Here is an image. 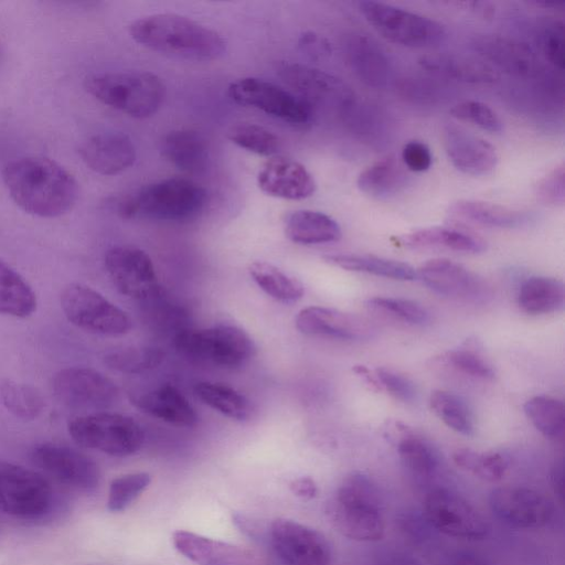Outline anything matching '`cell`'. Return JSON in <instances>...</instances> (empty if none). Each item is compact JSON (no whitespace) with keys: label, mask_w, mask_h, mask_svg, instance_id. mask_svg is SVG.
I'll return each mask as SVG.
<instances>
[{"label":"cell","mask_w":565,"mask_h":565,"mask_svg":"<svg viewBox=\"0 0 565 565\" xmlns=\"http://www.w3.org/2000/svg\"><path fill=\"white\" fill-rule=\"evenodd\" d=\"M105 268L117 290L126 297L141 300L159 289L150 256L135 246H115L105 255Z\"/></svg>","instance_id":"cell-16"},{"label":"cell","mask_w":565,"mask_h":565,"mask_svg":"<svg viewBox=\"0 0 565 565\" xmlns=\"http://www.w3.org/2000/svg\"><path fill=\"white\" fill-rule=\"evenodd\" d=\"M377 565H422L417 558L405 552H391L384 555Z\"/></svg>","instance_id":"cell-58"},{"label":"cell","mask_w":565,"mask_h":565,"mask_svg":"<svg viewBox=\"0 0 565 565\" xmlns=\"http://www.w3.org/2000/svg\"><path fill=\"white\" fill-rule=\"evenodd\" d=\"M418 64L428 72L466 84H492L500 78L499 71L480 57L434 53L420 56Z\"/></svg>","instance_id":"cell-29"},{"label":"cell","mask_w":565,"mask_h":565,"mask_svg":"<svg viewBox=\"0 0 565 565\" xmlns=\"http://www.w3.org/2000/svg\"><path fill=\"white\" fill-rule=\"evenodd\" d=\"M4 186L24 212L40 217L67 213L78 198L75 178L60 163L45 157H22L2 170Z\"/></svg>","instance_id":"cell-1"},{"label":"cell","mask_w":565,"mask_h":565,"mask_svg":"<svg viewBox=\"0 0 565 565\" xmlns=\"http://www.w3.org/2000/svg\"><path fill=\"white\" fill-rule=\"evenodd\" d=\"M537 201L548 206H563L565 202V166L559 163L535 185Z\"/></svg>","instance_id":"cell-50"},{"label":"cell","mask_w":565,"mask_h":565,"mask_svg":"<svg viewBox=\"0 0 565 565\" xmlns=\"http://www.w3.org/2000/svg\"><path fill=\"white\" fill-rule=\"evenodd\" d=\"M36 309L31 286L15 270L0 260V313L26 318Z\"/></svg>","instance_id":"cell-37"},{"label":"cell","mask_w":565,"mask_h":565,"mask_svg":"<svg viewBox=\"0 0 565 565\" xmlns=\"http://www.w3.org/2000/svg\"><path fill=\"white\" fill-rule=\"evenodd\" d=\"M565 287L563 281L552 277H530L521 285L518 305L529 315H545L564 307Z\"/></svg>","instance_id":"cell-36"},{"label":"cell","mask_w":565,"mask_h":565,"mask_svg":"<svg viewBox=\"0 0 565 565\" xmlns=\"http://www.w3.org/2000/svg\"><path fill=\"white\" fill-rule=\"evenodd\" d=\"M148 472H131L111 480L108 490L107 509L111 512L126 510L150 484Z\"/></svg>","instance_id":"cell-47"},{"label":"cell","mask_w":565,"mask_h":565,"mask_svg":"<svg viewBox=\"0 0 565 565\" xmlns=\"http://www.w3.org/2000/svg\"><path fill=\"white\" fill-rule=\"evenodd\" d=\"M248 271L257 286L271 298L282 302L299 300L303 294V285L267 262H253Z\"/></svg>","instance_id":"cell-38"},{"label":"cell","mask_w":565,"mask_h":565,"mask_svg":"<svg viewBox=\"0 0 565 565\" xmlns=\"http://www.w3.org/2000/svg\"><path fill=\"white\" fill-rule=\"evenodd\" d=\"M323 260L349 271L366 273L390 279L412 281L416 269L407 263L365 254H329Z\"/></svg>","instance_id":"cell-35"},{"label":"cell","mask_w":565,"mask_h":565,"mask_svg":"<svg viewBox=\"0 0 565 565\" xmlns=\"http://www.w3.org/2000/svg\"><path fill=\"white\" fill-rule=\"evenodd\" d=\"M61 307L72 324L90 333L118 337L131 328V320L122 309L85 285L65 287Z\"/></svg>","instance_id":"cell-9"},{"label":"cell","mask_w":565,"mask_h":565,"mask_svg":"<svg viewBox=\"0 0 565 565\" xmlns=\"http://www.w3.org/2000/svg\"><path fill=\"white\" fill-rule=\"evenodd\" d=\"M447 214L460 223L488 228L515 230L535 222V215L529 211L479 200H457L449 204Z\"/></svg>","instance_id":"cell-25"},{"label":"cell","mask_w":565,"mask_h":565,"mask_svg":"<svg viewBox=\"0 0 565 565\" xmlns=\"http://www.w3.org/2000/svg\"><path fill=\"white\" fill-rule=\"evenodd\" d=\"M257 184L264 193L285 200H303L316 191L315 179L306 167L285 157L269 159L258 172Z\"/></svg>","instance_id":"cell-24"},{"label":"cell","mask_w":565,"mask_h":565,"mask_svg":"<svg viewBox=\"0 0 565 565\" xmlns=\"http://www.w3.org/2000/svg\"><path fill=\"white\" fill-rule=\"evenodd\" d=\"M374 373L381 392L384 391L404 403L416 398V387L407 376L386 367H377Z\"/></svg>","instance_id":"cell-51"},{"label":"cell","mask_w":565,"mask_h":565,"mask_svg":"<svg viewBox=\"0 0 565 565\" xmlns=\"http://www.w3.org/2000/svg\"><path fill=\"white\" fill-rule=\"evenodd\" d=\"M84 163L102 175H115L136 161V148L130 137L121 131H106L88 137L79 147Z\"/></svg>","instance_id":"cell-23"},{"label":"cell","mask_w":565,"mask_h":565,"mask_svg":"<svg viewBox=\"0 0 565 565\" xmlns=\"http://www.w3.org/2000/svg\"><path fill=\"white\" fill-rule=\"evenodd\" d=\"M32 459L38 467L66 486L92 491L99 484L97 463L71 447L44 443L34 448Z\"/></svg>","instance_id":"cell-17"},{"label":"cell","mask_w":565,"mask_h":565,"mask_svg":"<svg viewBox=\"0 0 565 565\" xmlns=\"http://www.w3.org/2000/svg\"><path fill=\"white\" fill-rule=\"evenodd\" d=\"M164 352L153 347H129L107 353L104 362L108 367L126 373L140 374L162 363Z\"/></svg>","instance_id":"cell-44"},{"label":"cell","mask_w":565,"mask_h":565,"mask_svg":"<svg viewBox=\"0 0 565 565\" xmlns=\"http://www.w3.org/2000/svg\"><path fill=\"white\" fill-rule=\"evenodd\" d=\"M353 372L374 392H381L374 370L365 365H354Z\"/></svg>","instance_id":"cell-60"},{"label":"cell","mask_w":565,"mask_h":565,"mask_svg":"<svg viewBox=\"0 0 565 565\" xmlns=\"http://www.w3.org/2000/svg\"><path fill=\"white\" fill-rule=\"evenodd\" d=\"M408 175L393 157L382 159L364 169L356 179L359 190L366 195L386 200L404 190Z\"/></svg>","instance_id":"cell-34"},{"label":"cell","mask_w":565,"mask_h":565,"mask_svg":"<svg viewBox=\"0 0 565 565\" xmlns=\"http://www.w3.org/2000/svg\"><path fill=\"white\" fill-rule=\"evenodd\" d=\"M296 328L306 335L356 341L372 337L374 329L364 318L337 309L310 306L296 317Z\"/></svg>","instance_id":"cell-22"},{"label":"cell","mask_w":565,"mask_h":565,"mask_svg":"<svg viewBox=\"0 0 565 565\" xmlns=\"http://www.w3.org/2000/svg\"><path fill=\"white\" fill-rule=\"evenodd\" d=\"M402 160L408 170L424 172L430 168L433 157L429 147L425 142L412 140L403 147Z\"/></svg>","instance_id":"cell-53"},{"label":"cell","mask_w":565,"mask_h":565,"mask_svg":"<svg viewBox=\"0 0 565 565\" xmlns=\"http://www.w3.org/2000/svg\"><path fill=\"white\" fill-rule=\"evenodd\" d=\"M370 311L408 324L424 326L429 322V312L418 302L393 297H372L366 300Z\"/></svg>","instance_id":"cell-45"},{"label":"cell","mask_w":565,"mask_h":565,"mask_svg":"<svg viewBox=\"0 0 565 565\" xmlns=\"http://www.w3.org/2000/svg\"><path fill=\"white\" fill-rule=\"evenodd\" d=\"M194 393L204 404L231 419L242 422L252 415L249 401L228 385L199 382L194 386Z\"/></svg>","instance_id":"cell-39"},{"label":"cell","mask_w":565,"mask_h":565,"mask_svg":"<svg viewBox=\"0 0 565 565\" xmlns=\"http://www.w3.org/2000/svg\"><path fill=\"white\" fill-rule=\"evenodd\" d=\"M551 482L554 492L558 500L563 502L564 499V466L563 462H556L551 472Z\"/></svg>","instance_id":"cell-59"},{"label":"cell","mask_w":565,"mask_h":565,"mask_svg":"<svg viewBox=\"0 0 565 565\" xmlns=\"http://www.w3.org/2000/svg\"><path fill=\"white\" fill-rule=\"evenodd\" d=\"M278 74L312 107L317 104L341 107L352 100L350 87L339 77L323 71L284 62L278 67Z\"/></svg>","instance_id":"cell-18"},{"label":"cell","mask_w":565,"mask_h":565,"mask_svg":"<svg viewBox=\"0 0 565 565\" xmlns=\"http://www.w3.org/2000/svg\"><path fill=\"white\" fill-rule=\"evenodd\" d=\"M407 248H441L460 253L480 254L487 250V242L470 232L457 227L433 226L413 231L397 238Z\"/></svg>","instance_id":"cell-31"},{"label":"cell","mask_w":565,"mask_h":565,"mask_svg":"<svg viewBox=\"0 0 565 565\" xmlns=\"http://www.w3.org/2000/svg\"><path fill=\"white\" fill-rule=\"evenodd\" d=\"M174 345L188 358L223 367L244 364L256 351L252 338L232 324L183 330L175 335Z\"/></svg>","instance_id":"cell-8"},{"label":"cell","mask_w":565,"mask_h":565,"mask_svg":"<svg viewBox=\"0 0 565 565\" xmlns=\"http://www.w3.org/2000/svg\"><path fill=\"white\" fill-rule=\"evenodd\" d=\"M131 403L142 412L179 427H193L199 419L188 398L171 384L132 396Z\"/></svg>","instance_id":"cell-28"},{"label":"cell","mask_w":565,"mask_h":565,"mask_svg":"<svg viewBox=\"0 0 565 565\" xmlns=\"http://www.w3.org/2000/svg\"><path fill=\"white\" fill-rule=\"evenodd\" d=\"M0 399L8 412L23 420L38 418L45 407L44 398L35 387L12 381L0 384Z\"/></svg>","instance_id":"cell-42"},{"label":"cell","mask_w":565,"mask_h":565,"mask_svg":"<svg viewBox=\"0 0 565 565\" xmlns=\"http://www.w3.org/2000/svg\"><path fill=\"white\" fill-rule=\"evenodd\" d=\"M2 56H3V52H2V47L0 45V63L2 62Z\"/></svg>","instance_id":"cell-61"},{"label":"cell","mask_w":565,"mask_h":565,"mask_svg":"<svg viewBox=\"0 0 565 565\" xmlns=\"http://www.w3.org/2000/svg\"><path fill=\"white\" fill-rule=\"evenodd\" d=\"M429 405L435 415L450 429L465 436L473 434L475 424L471 409L458 395L436 390L430 394Z\"/></svg>","instance_id":"cell-41"},{"label":"cell","mask_w":565,"mask_h":565,"mask_svg":"<svg viewBox=\"0 0 565 565\" xmlns=\"http://www.w3.org/2000/svg\"><path fill=\"white\" fill-rule=\"evenodd\" d=\"M492 513L514 529H539L554 516L553 502L543 493L525 487H501L489 494Z\"/></svg>","instance_id":"cell-15"},{"label":"cell","mask_w":565,"mask_h":565,"mask_svg":"<svg viewBox=\"0 0 565 565\" xmlns=\"http://www.w3.org/2000/svg\"><path fill=\"white\" fill-rule=\"evenodd\" d=\"M86 92L104 105L129 117L143 119L161 107L166 86L151 72H105L85 79Z\"/></svg>","instance_id":"cell-5"},{"label":"cell","mask_w":565,"mask_h":565,"mask_svg":"<svg viewBox=\"0 0 565 565\" xmlns=\"http://www.w3.org/2000/svg\"><path fill=\"white\" fill-rule=\"evenodd\" d=\"M52 501V488L39 472L0 461V510L21 518L45 513Z\"/></svg>","instance_id":"cell-11"},{"label":"cell","mask_w":565,"mask_h":565,"mask_svg":"<svg viewBox=\"0 0 565 565\" xmlns=\"http://www.w3.org/2000/svg\"><path fill=\"white\" fill-rule=\"evenodd\" d=\"M285 234L300 245H316L337 242L342 232L339 223L326 213L312 210H297L286 215Z\"/></svg>","instance_id":"cell-32"},{"label":"cell","mask_w":565,"mask_h":565,"mask_svg":"<svg viewBox=\"0 0 565 565\" xmlns=\"http://www.w3.org/2000/svg\"><path fill=\"white\" fill-rule=\"evenodd\" d=\"M172 543L180 554L198 565H244L250 557L239 546L184 530L173 532Z\"/></svg>","instance_id":"cell-26"},{"label":"cell","mask_w":565,"mask_h":565,"mask_svg":"<svg viewBox=\"0 0 565 565\" xmlns=\"http://www.w3.org/2000/svg\"><path fill=\"white\" fill-rule=\"evenodd\" d=\"M129 34L138 44L188 61H213L226 51L216 31L177 13H154L135 20Z\"/></svg>","instance_id":"cell-2"},{"label":"cell","mask_w":565,"mask_h":565,"mask_svg":"<svg viewBox=\"0 0 565 565\" xmlns=\"http://www.w3.org/2000/svg\"><path fill=\"white\" fill-rule=\"evenodd\" d=\"M524 413L533 426L546 438L559 439L565 431V407L562 401L540 395L527 399Z\"/></svg>","instance_id":"cell-40"},{"label":"cell","mask_w":565,"mask_h":565,"mask_svg":"<svg viewBox=\"0 0 565 565\" xmlns=\"http://www.w3.org/2000/svg\"><path fill=\"white\" fill-rule=\"evenodd\" d=\"M439 360L452 371L465 376L482 381L494 379L492 366L477 351L469 348L447 351Z\"/></svg>","instance_id":"cell-48"},{"label":"cell","mask_w":565,"mask_h":565,"mask_svg":"<svg viewBox=\"0 0 565 565\" xmlns=\"http://www.w3.org/2000/svg\"><path fill=\"white\" fill-rule=\"evenodd\" d=\"M452 460L459 468L491 482L501 480L510 463L509 458L501 452H479L468 448L457 449Z\"/></svg>","instance_id":"cell-43"},{"label":"cell","mask_w":565,"mask_h":565,"mask_svg":"<svg viewBox=\"0 0 565 565\" xmlns=\"http://www.w3.org/2000/svg\"><path fill=\"white\" fill-rule=\"evenodd\" d=\"M443 145L452 166L462 173L481 177L490 174L497 167L495 148L461 126L446 124L443 127Z\"/></svg>","instance_id":"cell-20"},{"label":"cell","mask_w":565,"mask_h":565,"mask_svg":"<svg viewBox=\"0 0 565 565\" xmlns=\"http://www.w3.org/2000/svg\"><path fill=\"white\" fill-rule=\"evenodd\" d=\"M269 533L273 548L285 565H330V544L319 531L278 518L273 521Z\"/></svg>","instance_id":"cell-14"},{"label":"cell","mask_w":565,"mask_h":565,"mask_svg":"<svg viewBox=\"0 0 565 565\" xmlns=\"http://www.w3.org/2000/svg\"><path fill=\"white\" fill-rule=\"evenodd\" d=\"M298 45L303 54L315 61L327 60L332 53L330 42L324 36L312 31L302 33Z\"/></svg>","instance_id":"cell-54"},{"label":"cell","mask_w":565,"mask_h":565,"mask_svg":"<svg viewBox=\"0 0 565 565\" xmlns=\"http://www.w3.org/2000/svg\"><path fill=\"white\" fill-rule=\"evenodd\" d=\"M446 565H493L487 557L471 551H456L451 553Z\"/></svg>","instance_id":"cell-56"},{"label":"cell","mask_w":565,"mask_h":565,"mask_svg":"<svg viewBox=\"0 0 565 565\" xmlns=\"http://www.w3.org/2000/svg\"><path fill=\"white\" fill-rule=\"evenodd\" d=\"M291 492L303 500H311L318 494V487L310 477H299L289 483Z\"/></svg>","instance_id":"cell-55"},{"label":"cell","mask_w":565,"mask_h":565,"mask_svg":"<svg viewBox=\"0 0 565 565\" xmlns=\"http://www.w3.org/2000/svg\"><path fill=\"white\" fill-rule=\"evenodd\" d=\"M541 46L546 58L559 70L564 68V29L563 23L553 21L545 25L541 34Z\"/></svg>","instance_id":"cell-52"},{"label":"cell","mask_w":565,"mask_h":565,"mask_svg":"<svg viewBox=\"0 0 565 565\" xmlns=\"http://www.w3.org/2000/svg\"><path fill=\"white\" fill-rule=\"evenodd\" d=\"M385 435L395 440L404 468L418 480H429L439 469V458L426 440L398 420L386 423Z\"/></svg>","instance_id":"cell-27"},{"label":"cell","mask_w":565,"mask_h":565,"mask_svg":"<svg viewBox=\"0 0 565 565\" xmlns=\"http://www.w3.org/2000/svg\"><path fill=\"white\" fill-rule=\"evenodd\" d=\"M161 153L175 168L190 174L204 172L210 160L206 139L192 129H177L167 134L161 142Z\"/></svg>","instance_id":"cell-30"},{"label":"cell","mask_w":565,"mask_h":565,"mask_svg":"<svg viewBox=\"0 0 565 565\" xmlns=\"http://www.w3.org/2000/svg\"><path fill=\"white\" fill-rule=\"evenodd\" d=\"M403 529L407 531V533L413 537V540H423V537L427 536V529L431 527L427 522L426 518L423 516H414V515H405L402 520Z\"/></svg>","instance_id":"cell-57"},{"label":"cell","mask_w":565,"mask_h":565,"mask_svg":"<svg viewBox=\"0 0 565 565\" xmlns=\"http://www.w3.org/2000/svg\"><path fill=\"white\" fill-rule=\"evenodd\" d=\"M416 279L431 291L461 300H478L487 295V286L475 273L447 258H434L416 269Z\"/></svg>","instance_id":"cell-19"},{"label":"cell","mask_w":565,"mask_h":565,"mask_svg":"<svg viewBox=\"0 0 565 565\" xmlns=\"http://www.w3.org/2000/svg\"><path fill=\"white\" fill-rule=\"evenodd\" d=\"M228 139L247 151L270 157L278 152L279 138L257 124H239L233 126L227 134Z\"/></svg>","instance_id":"cell-46"},{"label":"cell","mask_w":565,"mask_h":565,"mask_svg":"<svg viewBox=\"0 0 565 565\" xmlns=\"http://www.w3.org/2000/svg\"><path fill=\"white\" fill-rule=\"evenodd\" d=\"M367 23L385 40L415 49L439 46L447 39L446 28L428 17L382 1H360Z\"/></svg>","instance_id":"cell-6"},{"label":"cell","mask_w":565,"mask_h":565,"mask_svg":"<svg viewBox=\"0 0 565 565\" xmlns=\"http://www.w3.org/2000/svg\"><path fill=\"white\" fill-rule=\"evenodd\" d=\"M424 516L433 529L452 537L475 541L489 532L484 518L463 498L447 489L427 493Z\"/></svg>","instance_id":"cell-13"},{"label":"cell","mask_w":565,"mask_h":565,"mask_svg":"<svg viewBox=\"0 0 565 565\" xmlns=\"http://www.w3.org/2000/svg\"><path fill=\"white\" fill-rule=\"evenodd\" d=\"M471 47L481 60L510 75L534 77L540 72V62L530 45L499 34H479Z\"/></svg>","instance_id":"cell-21"},{"label":"cell","mask_w":565,"mask_h":565,"mask_svg":"<svg viewBox=\"0 0 565 565\" xmlns=\"http://www.w3.org/2000/svg\"><path fill=\"white\" fill-rule=\"evenodd\" d=\"M67 429L77 445L116 457L135 454L145 440L141 426L118 413L95 412L77 416L70 420Z\"/></svg>","instance_id":"cell-7"},{"label":"cell","mask_w":565,"mask_h":565,"mask_svg":"<svg viewBox=\"0 0 565 565\" xmlns=\"http://www.w3.org/2000/svg\"><path fill=\"white\" fill-rule=\"evenodd\" d=\"M230 98L244 107L260 110L275 118L297 126H305L313 118V107L299 96L257 77L232 82Z\"/></svg>","instance_id":"cell-10"},{"label":"cell","mask_w":565,"mask_h":565,"mask_svg":"<svg viewBox=\"0 0 565 565\" xmlns=\"http://www.w3.org/2000/svg\"><path fill=\"white\" fill-rule=\"evenodd\" d=\"M327 513L333 526L348 539L375 542L384 535L379 489L361 472L343 479Z\"/></svg>","instance_id":"cell-4"},{"label":"cell","mask_w":565,"mask_h":565,"mask_svg":"<svg viewBox=\"0 0 565 565\" xmlns=\"http://www.w3.org/2000/svg\"><path fill=\"white\" fill-rule=\"evenodd\" d=\"M206 191L185 178H169L148 184L118 205L124 218L182 222L198 216L206 205Z\"/></svg>","instance_id":"cell-3"},{"label":"cell","mask_w":565,"mask_h":565,"mask_svg":"<svg viewBox=\"0 0 565 565\" xmlns=\"http://www.w3.org/2000/svg\"><path fill=\"white\" fill-rule=\"evenodd\" d=\"M450 114L458 120L471 122L489 132L499 134L503 129L499 115L490 106L478 100L456 104L450 109Z\"/></svg>","instance_id":"cell-49"},{"label":"cell","mask_w":565,"mask_h":565,"mask_svg":"<svg viewBox=\"0 0 565 565\" xmlns=\"http://www.w3.org/2000/svg\"><path fill=\"white\" fill-rule=\"evenodd\" d=\"M52 386L56 398L73 409L104 411L119 396L118 387L109 377L89 367L63 369L55 374Z\"/></svg>","instance_id":"cell-12"},{"label":"cell","mask_w":565,"mask_h":565,"mask_svg":"<svg viewBox=\"0 0 565 565\" xmlns=\"http://www.w3.org/2000/svg\"><path fill=\"white\" fill-rule=\"evenodd\" d=\"M349 62L365 84L385 86L391 78V63L377 43L367 35H356L349 43Z\"/></svg>","instance_id":"cell-33"}]
</instances>
